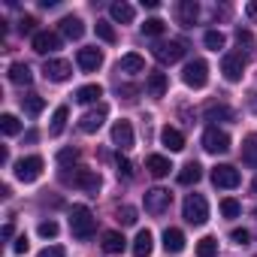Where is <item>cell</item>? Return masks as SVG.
<instances>
[{
    "mask_svg": "<svg viewBox=\"0 0 257 257\" xmlns=\"http://www.w3.org/2000/svg\"><path fill=\"white\" fill-rule=\"evenodd\" d=\"M251 106H254V109H257V94H251Z\"/></svg>",
    "mask_w": 257,
    "mask_h": 257,
    "instance_id": "50",
    "label": "cell"
},
{
    "mask_svg": "<svg viewBox=\"0 0 257 257\" xmlns=\"http://www.w3.org/2000/svg\"><path fill=\"white\" fill-rule=\"evenodd\" d=\"M233 118V109L224 106V103H212L206 106V121H230Z\"/></svg>",
    "mask_w": 257,
    "mask_h": 257,
    "instance_id": "31",
    "label": "cell"
},
{
    "mask_svg": "<svg viewBox=\"0 0 257 257\" xmlns=\"http://www.w3.org/2000/svg\"><path fill=\"white\" fill-rule=\"evenodd\" d=\"M4 239H13V221H10V224L4 227Z\"/></svg>",
    "mask_w": 257,
    "mask_h": 257,
    "instance_id": "49",
    "label": "cell"
},
{
    "mask_svg": "<svg viewBox=\"0 0 257 257\" xmlns=\"http://www.w3.org/2000/svg\"><path fill=\"white\" fill-rule=\"evenodd\" d=\"M43 158L40 155H28V158H22V161H16V179L19 182H25V185H31V182H37L40 176H43Z\"/></svg>",
    "mask_w": 257,
    "mask_h": 257,
    "instance_id": "4",
    "label": "cell"
},
{
    "mask_svg": "<svg viewBox=\"0 0 257 257\" xmlns=\"http://www.w3.org/2000/svg\"><path fill=\"white\" fill-rule=\"evenodd\" d=\"M118 221L127 224V227L137 224V209H134V206H121V209H118Z\"/></svg>",
    "mask_w": 257,
    "mask_h": 257,
    "instance_id": "41",
    "label": "cell"
},
{
    "mask_svg": "<svg viewBox=\"0 0 257 257\" xmlns=\"http://www.w3.org/2000/svg\"><path fill=\"white\" fill-rule=\"evenodd\" d=\"M245 13H248V19H254V22H257V0H251V4L245 7Z\"/></svg>",
    "mask_w": 257,
    "mask_h": 257,
    "instance_id": "48",
    "label": "cell"
},
{
    "mask_svg": "<svg viewBox=\"0 0 257 257\" xmlns=\"http://www.w3.org/2000/svg\"><path fill=\"white\" fill-rule=\"evenodd\" d=\"M239 182H242V176H239V170L230 167V164H218V167L212 170V185H215V188L233 191V188H239Z\"/></svg>",
    "mask_w": 257,
    "mask_h": 257,
    "instance_id": "7",
    "label": "cell"
},
{
    "mask_svg": "<svg viewBox=\"0 0 257 257\" xmlns=\"http://www.w3.org/2000/svg\"><path fill=\"white\" fill-rule=\"evenodd\" d=\"M182 82H185L188 88H194V91L206 88V82H209V64H206L203 58L188 61V64H185V70H182Z\"/></svg>",
    "mask_w": 257,
    "mask_h": 257,
    "instance_id": "3",
    "label": "cell"
},
{
    "mask_svg": "<svg viewBox=\"0 0 257 257\" xmlns=\"http://www.w3.org/2000/svg\"><path fill=\"white\" fill-rule=\"evenodd\" d=\"M124 245H127V239H124L118 230H106V233H103V251H106V254H121Z\"/></svg>",
    "mask_w": 257,
    "mask_h": 257,
    "instance_id": "24",
    "label": "cell"
},
{
    "mask_svg": "<svg viewBox=\"0 0 257 257\" xmlns=\"http://www.w3.org/2000/svg\"><path fill=\"white\" fill-rule=\"evenodd\" d=\"M76 161H79V152H76V149H61V152H58V164H61V167H70V164H76Z\"/></svg>",
    "mask_w": 257,
    "mask_h": 257,
    "instance_id": "43",
    "label": "cell"
},
{
    "mask_svg": "<svg viewBox=\"0 0 257 257\" xmlns=\"http://www.w3.org/2000/svg\"><path fill=\"white\" fill-rule=\"evenodd\" d=\"M242 164L257 170V134L245 137V143H242Z\"/></svg>",
    "mask_w": 257,
    "mask_h": 257,
    "instance_id": "29",
    "label": "cell"
},
{
    "mask_svg": "<svg viewBox=\"0 0 257 257\" xmlns=\"http://www.w3.org/2000/svg\"><path fill=\"white\" fill-rule=\"evenodd\" d=\"M167 88H170L167 73H149V79H146V91H149V97H164Z\"/></svg>",
    "mask_w": 257,
    "mask_h": 257,
    "instance_id": "20",
    "label": "cell"
},
{
    "mask_svg": "<svg viewBox=\"0 0 257 257\" xmlns=\"http://www.w3.org/2000/svg\"><path fill=\"white\" fill-rule=\"evenodd\" d=\"M203 149L209 155H224L230 152V137L224 131H218V127H206V134H203Z\"/></svg>",
    "mask_w": 257,
    "mask_h": 257,
    "instance_id": "9",
    "label": "cell"
},
{
    "mask_svg": "<svg viewBox=\"0 0 257 257\" xmlns=\"http://www.w3.org/2000/svg\"><path fill=\"white\" fill-rule=\"evenodd\" d=\"M161 143H164V149H170V152H182V149H185L182 131H176V127H170V124L161 131Z\"/></svg>",
    "mask_w": 257,
    "mask_h": 257,
    "instance_id": "19",
    "label": "cell"
},
{
    "mask_svg": "<svg viewBox=\"0 0 257 257\" xmlns=\"http://www.w3.org/2000/svg\"><path fill=\"white\" fill-rule=\"evenodd\" d=\"M221 215H224V218H239V215H242V203L233 200V197L221 200Z\"/></svg>",
    "mask_w": 257,
    "mask_h": 257,
    "instance_id": "38",
    "label": "cell"
},
{
    "mask_svg": "<svg viewBox=\"0 0 257 257\" xmlns=\"http://www.w3.org/2000/svg\"><path fill=\"white\" fill-rule=\"evenodd\" d=\"M109 16H112V22H118V25H131L137 13H134L131 4H124V0H121V4H112V7H109Z\"/></svg>",
    "mask_w": 257,
    "mask_h": 257,
    "instance_id": "26",
    "label": "cell"
},
{
    "mask_svg": "<svg viewBox=\"0 0 257 257\" xmlns=\"http://www.w3.org/2000/svg\"><path fill=\"white\" fill-rule=\"evenodd\" d=\"M118 176H124V179H134V167H131V161L118 158Z\"/></svg>",
    "mask_w": 257,
    "mask_h": 257,
    "instance_id": "45",
    "label": "cell"
},
{
    "mask_svg": "<svg viewBox=\"0 0 257 257\" xmlns=\"http://www.w3.org/2000/svg\"><path fill=\"white\" fill-rule=\"evenodd\" d=\"M22 109H25L28 115H40V112L46 109V100H43L40 94H25V97H22Z\"/></svg>",
    "mask_w": 257,
    "mask_h": 257,
    "instance_id": "33",
    "label": "cell"
},
{
    "mask_svg": "<svg viewBox=\"0 0 257 257\" xmlns=\"http://www.w3.org/2000/svg\"><path fill=\"white\" fill-rule=\"evenodd\" d=\"M200 179H203V167H200L197 161L185 164V167H182V173H179V185H197Z\"/></svg>",
    "mask_w": 257,
    "mask_h": 257,
    "instance_id": "27",
    "label": "cell"
},
{
    "mask_svg": "<svg viewBox=\"0 0 257 257\" xmlns=\"http://www.w3.org/2000/svg\"><path fill=\"white\" fill-rule=\"evenodd\" d=\"M103 97V88L100 85H82L79 91H76V100L79 103H97Z\"/></svg>",
    "mask_w": 257,
    "mask_h": 257,
    "instance_id": "32",
    "label": "cell"
},
{
    "mask_svg": "<svg viewBox=\"0 0 257 257\" xmlns=\"http://www.w3.org/2000/svg\"><path fill=\"white\" fill-rule=\"evenodd\" d=\"M112 143L118 149H134V124L131 121H115L112 124Z\"/></svg>",
    "mask_w": 257,
    "mask_h": 257,
    "instance_id": "14",
    "label": "cell"
},
{
    "mask_svg": "<svg viewBox=\"0 0 257 257\" xmlns=\"http://www.w3.org/2000/svg\"><path fill=\"white\" fill-rule=\"evenodd\" d=\"M185 242L188 239H185V233L179 227H167L164 230V251L167 254H182L185 251Z\"/></svg>",
    "mask_w": 257,
    "mask_h": 257,
    "instance_id": "17",
    "label": "cell"
},
{
    "mask_svg": "<svg viewBox=\"0 0 257 257\" xmlns=\"http://www.w3.org/2000/svg\"><path fill=\"white\" fill-rule=\"evenodd\" d=\"M76 64H79V70L94 73V70H100V67H103V52H100V49H79Z\"/></svg>",
    "mask_w": 257,
    "mask_h": 257,
    "instance_id": "15",
    "label": "cell"
},
{
    "mask_svg": "<svg viewBox=\"0 0 257 257\" xmlns=\"http://www.w3.org/2000/svg\"><path fill=\"white\" fill-rule=\"evenodd\" d=\"M94 230H97V221H94L91 209L88 206H73L70 209V233L85 242V239L94 236Z\"/></svg>",
    "mask_w": 257,
    "mask_h": 257,
    "instance_id": "1",
    "label": "cell"
},
{
    "mask_svg": "<svg viewBox=\"0 0 257 257\" xmlns=\"http://www.w3.org/2000/svg\"><path fill=\"white\" fill-rule=\"evenodd\" d=\"M143 70H146V58L143 55H134L131 52V55H124L118 61V73H131L134 76V73H143Z\"/></svg>",
    "mask_w": 257,
    "mask_h": 257,
    "instance_id": "21",
    "label": "cell"
},
{
    "mask_svg": "<svg viewBox=\"0 0 257 257\" xmlns=\"http://www.w3.org/2000/svg\"><path fill=\"white\" fill-rule=\"evenodd\" d=\"M254 218H257V209H254Z\"/></svg>",
    "mask_w": 257,
    "mask_h": 257,
    "instance_id": "52",
    "label": "cell"
},
{
    "mask_svg": "<svg viewBox=\"0 0 257 257\" xmlns=\"http://www.w3.org/2000/svg\"><path fill=\"white\" fill-rule=\"evenodd\" d=\"M197 16H200L197 0H179V4H176V22L182 28H194L197 25Z\"/></svg>",
    "mask_w": 257,
    "mask_h": 257,
    "instance_id": "12",
    "label": "cell"
},
{
    "mask_svg": "<svg viewBox=\"0 0 257 257\" xmlns=\"http://www.w3.org/2000/svg\"><path fill=\"white\" fill-rule=\"evenodd\" d=\"M242 67H245V58H239V55H224V61H221V73L227 82H239Z\"/></svg>",
    "mask_w": 257,
    "mask_h": 257,
    "instance_id": "16",
    "label": "cell"
},
{
    "mask_svg": "<svg viewBox=\"0 0 257 257\" xmlns=\"http://www.w3.org/2000/svg\"><path fill=\"white\" fill-rule=\"evenodd\" d=\"M94 31H97V37H100L103 43H115V40H118V37H115V28H112L109 22H103V19H97Z\"/></svg>",
    "mask_w": 257,
    "mask_h": 257,
    "instance_id": "36",
    "label": "cell"
},
{
    "mask_svg": "<svg viewBox=\"0 0 257 257\" xmlns=\"http://www.w3.org/2000/svg\"><path fill=\"white\" fill-rule=\"evenodd\" d=\"M197 257H218V239L215 236H203L197 242Z\"/></svg>",
    "mask_w": 257,
    "mask_h": 257,
    "instance_id": "34",
    "label": "cell"
},
{
    "mask_svg": "<svg viewBox=\"0 0 257 257\" xmlns=\"http://www.w3.org/2000/svg\"><path fill=\"white\" fill-rule=\"evenodd\" d=\"M10 82H13V85H31V82H34L31 67H28V64H22V61L10 64Z\"/></svg>",
    "mask_w": 257,
    "mask_h": 257,
    "instance_id": "22",
    "label": "cell"
},
{
    "mask_svg": "<svg viewBox=\"0 0 257 257\" xmlns=\"http://www.w3.org/2000/svg\"><path fill=\"white\" fill-rule=\"evenodd\" d=\"M61 34H64L67 40H82V37H85V22H82L79 16H64V19H61Z\"/></svg>",
    "mask_w": 257,
    "mask_h": 257,
    "instance_id": "18",
    "label": "cell"
},
{
    "mask_svg": "<svg viewBox=\"0 0 257 257\" xmlns=\"http://www.w3.org/2000/svg\"><path fill=\"white\" fill-rule=\"evenodd\" d=\"M167 31V25L161 22V19H149L146 25H143V37H161Z\"/></svg>",
    "mask_w": 257,
    "mask_h": 257,
    "instance_id": "39",
    "label": "cell"
},
{
    "mask_svg": "<svg viewBox=\"0 0 257 257\" xmlns=\"http://www.w3.org/2000/svg\"><path fill=\"white\" fill-rule=\"evenodd\" d=\"M182 215H185L188 224L203 227L209 221V203H206V197L203 194H188L185 197V206H182Z\"/></svg>",
    "mask_w": 257,
    "mask_h": 257,
    "instance_id": "2",
    "label": "cell"
},
{
    "mask_svg": "<svg viewBox=\"0 0 257 257\" xmlns=\"http://www.w3.org/2000/svg\"><path fill=\"white\" fill-rule=\"evenodd\" d=\"M152 55H155V61H161V64H176V61H182V55H185V43H182V40L155 43V46H152Z\"/></svg>",
    "mask_w": 257,
    "mask_h": 257,
    "instance_id": "5",
    "label": "cell"
},
{
    "mask_svg": "<svg viewBox=\"0 0 257 257\" xmlns=\"http://www.w3.org/2000/svg\"><path fill=\"white\" fill-rule=\"evenodd\" d=\"M13 251H16V254H25V251H28V236H19V239L13 242Z\"/></svg>",
    "mask_w": 257,
    "mask_h": 257,
    "instance_id": "47",
    "label": "cell"
},
{
    "mask_svg": "<svg viewBox=\"0 0 257 257\" xmlns=\"http://www.w3.org/2000/svg\"><path fill=\"white\" fill-rule=\"evenodd\" d=\"M43 76H46L49 82H67V79L73 76V64L64 61V58H49V61L43 64Z\"/></svg>",
    "mask_w": 257,
    "mask_h": 257,
    "instance_id": "10",
    "label": "cell"
},
{
    "mask_svg": "<svg viewBox=\"0 0 257 257\" xmlns=\"http://www.w3.org/2000/svg\"><path fill=\"white\" fill-rule=\"evenodd\" d=\"M236 46H239V58H251L254 55V37H251V31H236Z\"/></svg>",
    "mask_w": 257,
    "mask_h": 257,
    "instance_id": "28",
    "label": "cell"
},
{
    "mask_svg": "<svg viewBox=\"0 0 257 257\" xmlns=\"http://www.w3.org/2000/svg\"><path fill=\"white\" fill-rule=\"evenodd\" d=\"M64 254H67V251H64L61 245H49V248H43L37 257H64Z\"/></svg>",
    "mask_w": 257,
    "mask_h": 257,
    "instance_id": "46",
    "label": "cell"
},
{
    "mask_svg": "<svg viewBox=\"0 0 257 257\" xmlns=\"http://www.w3.org/2000/svg\"><path fill=\"white\" fill-rule=\"evenodd\" d=\"M34 28H37V19H34V16H22V19H19V34H22V37H25V34H34V37H37Z\"/></svg>",
    "mask_w": 257,
    "mask_h": 257,
    "instance_id": "42",
    "label": "cell"
},
{
    "mask_svg": "<svg viewBox=\"0 0 257 257\" xmlns=\"http://www.w3.org/2000/svg\"><path fill=\"white\" fill-rule=\"evenodd\" d=\"M37 230H40L43 239H55V236H58V221H52V218H49V221H40Z\"/></svg>",
    "mask_w": 257,
    "mask_h": 257,
    "instance_id": "40",
    "label": "cell"
},
{
    "mask_svg": "<svg viewBox=\"0 0 257 257\" xmlns=\"http://www.w3.org/2000/svg\"><path fill=\"white\" fill-rule=\"evenodd\" d=\"M146 167H149V173H152L155 179H164V176H170V170H173L170 158H164V155H152V158L146 161Z\"/></svg>",
    "mask_w": 257,
    "mask_h": 257,
    "instance_id": "23",
    "label": "cell"
},
{
    "mask_svg": "<svg viewBox=\"0 0 257 257\" xmlns=\"http://www.w3.org/2000/svg\"><path fill=\"white\" fill-rule=\"evenodd\" d=\"M106 121V106H97V109H88L82 118H79V131L82 134H97Z\"/></svg>",
    "mask_w": 257,
    "mask_h": 257,
    "instance_id": "11",
    "label": "cell"
},
{
    "mask_svg": "<svg viewBox=\"0 0 257 257\" xmlns=\"http://www.w3.org/2000/svg\"><path fill=\"white\" fill-rule=\"evenodd\" d=\"M203 43H206V49H212V52H221L227 40H224V34H221V31H206Z\"/></svg>",
    "mask_w": 257,
    "mask_h": 257,
    "instance_id": "37",
    "label": "cell"
},
{
    "mask_svg": "<svg viewBox=\"0 0 257 257\" xmlns=\"http://www.w3.org/2000/svg\"><path fill=\"white\" fill-rule=\"evenodd\" d=\"M170 203H173V194H170L167 188H152V191H146V212H149V215H164V212L170 209Z\"/></svg>",
    "mask_w": 257,
    "mask_h": 257,
    "instance_id": "8",
    "label": "cell"
},
{
    "mask_svg": "<svg viewBox=\"0 0 257 257\" xmlns=\"http://www.w3.org/2000/svg\"><path fill=\"white\" fill-rule=\"evenodd\" d=\"M67 118H70V109H67V106H58L55 115H52V127H49V134H52V137H61V134H64Z\"/></svg>",
    "mask_w": 257,
    "mask_h": 257,
    "instance_id": "30",
    "label": "cell"
},
{
    "mask_svg": "<svg viewBox=\"0 0 257 257\" xmlns=\"http://www.w3.org/2000/svg\"><path fill=\"white\" fill-rule=\"evenodd\" d=\"M64 182H73L76 188H82V191H88V194H97V191H100V173H97V170H88V167H79L73 176L64 173Z\"/></svg>",
    "mask_w": 257,
    "mask_h": 257,
    "instance_id": "6",
    "label": "cell"
},
{
    "mask_svg": "<svg viewBox=\"0 0 257 257\" xmlns=\"http://www.w3.org/2000/svg\"><path fill=\"white\" fill-rule=\"evenodd\" d=\"M251 191H254V194H257V179H254V182H251Z\"/></svg>",
    "mask_w": 257,
    "mask_h": 257,
    "instance_id": "51",
    "label": "cell"
},
{
    "mask_svg": "<svg viewBox=\"0 0 257 257\" xmlns=\"http://www.w3.org/2000/svg\"><path fill=\"white\" fill-rule=\"evenodd\" d=\"M230 239H233L236 245H248V242H251V233H248L245 227H233V230H230Z\"/></svg>",
    "mask_w": 257,
    "mask_h": 257,
    "instance_id": "44",
    "label": "cell"
},
{
    "mask_svg": "<svg viewBox=\"0 0 257 257\" xmlns=\"http://www.w3.org/2000/svg\"><path fill=\"white\" fill-rule=\"evenodd\" d=\"M0 131H4L7 137H16V134H22V121L7 112V115H0Z\"/></svg>",
    "mask_w": 257,
    "mask_h": 257,
    "instance_id": "35",
    "label": "cell"
},
{
    "mask_svg": "<svg viewBox=\"0 0 257 257\" xmlns=\"http://www.w3.org/2000/svg\"><path fill=\"white\" fill-rule=\"evenodd\" d=\"M152 248H155V236L149 230H140L137 239H134V257H149Z\"/></svg>",
    "mask_w": 257,
    "mask_h": 257,
    "instance_id": "25",
    "label": "cell"
},
{
    "mask_svg": "<svg viewBox=\"0 0 257 257\" xmlns=\"http://www.w3.org/2000/svg\"><path fill=\"white\" fill-rule=\"evenodd\" d=\"M61 49V37L58 34H52V31H37V37H34V52L37 55H52V52H58Z\"/></svg>",
    "mask_w": 257,
    "mask_h": 257,
    "instance_id": "13",
    "label": "cell"
}]
</instances>
